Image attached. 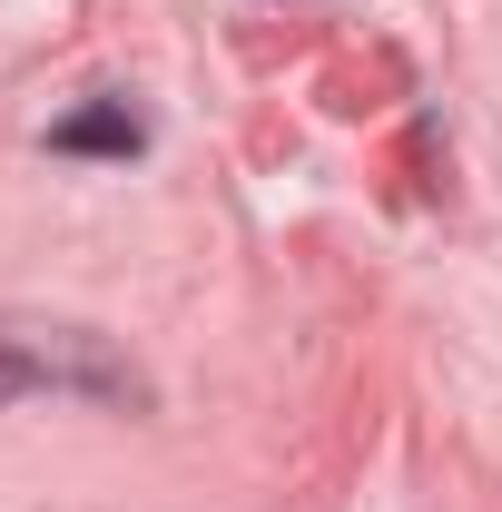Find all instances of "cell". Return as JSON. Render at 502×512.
I'll return each mask as SVG.
<instances>
[{
    "label": "cell",
    "mask_w": 502,
    "mask_h": 512,
    "mask_svg": "<svg viewBox=\"0 0 502 512\" xmlns=\"http://www.w3.org/2000/svg\"><path fill=\"white\" fill-rule=\"evenodd\" d=\"M60 148H138V119L128 109H89V119H69V128H50Z\"/></svg>",
    "instance_id": "obj_1"
}]
</instances>
